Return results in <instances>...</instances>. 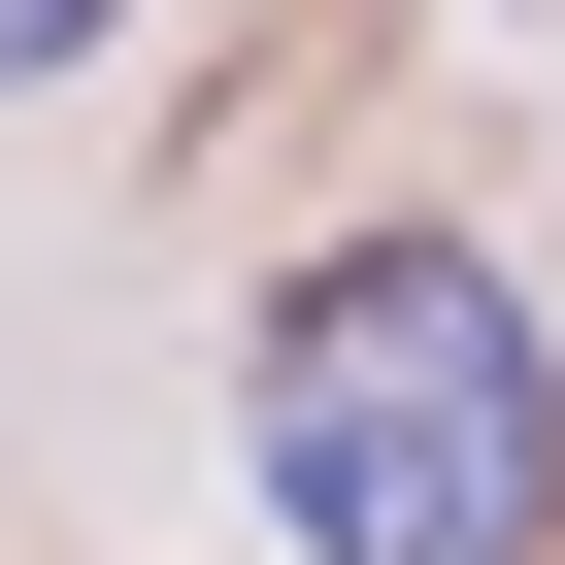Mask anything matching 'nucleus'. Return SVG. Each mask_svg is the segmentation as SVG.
I'll return each mask as SVG.
<instances>
[{
  "label": "nucleus",
  "mask_w": 565,
  "mask_h": 565,
  "mask_svg": "<svg viewBox=\"0 0 565 565\" xmlns=\"http://www.w3.org/2000/svg\"><path fill=\"white\" fill-rule=\"evenodd\" d=\"M233 466L300 565H532L565 532V366L466 233H333L300 300L233 333Z\"/></svg>",
  "instance_id": "obj_1"
},
{
  "label": "nucleus",
  "mask_w": 565,
  "mask_h": 565,
  "mask_svg": "<svg viewBox=\"0 0 565 565\" xmlns=\"http://www.w3.org/2000/svg\"><path fill=\"white\" fill-rule=\"evenodd\" d=\"M34 67H100V0H0V100H34Z\"/></svg>",
  "instance_id": "obj_2"
}]
</instances>
